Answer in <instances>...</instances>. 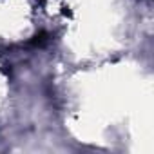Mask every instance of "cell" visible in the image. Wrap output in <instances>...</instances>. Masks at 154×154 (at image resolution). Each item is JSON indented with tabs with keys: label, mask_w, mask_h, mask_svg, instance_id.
<instances>
[{
	"label": "cell",
	"mask_w": 154,
	"mask_h": 154,
	"mask_svg": "<svg viewBox=\"0 0 154 154\" xmlns=\"http://www.w3.org/2000/svg\"><path fill=\"white\" fill-rule=\"evenodd\" d=\"M47 40H49V38H47V33L40 31L38 35H35V36H33V40H31L29 44H31V45H35V47H40V45H44Z\"/></svg>",
	"instance_id": "cell-1"
}]
</instances>
